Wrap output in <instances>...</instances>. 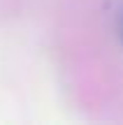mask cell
<instances>
[{"instance_id":"6da1fadb","label":"cell","mask_w":123,"mask_h":125,"mask_svg":"<svg viewBox=\"0 0 123 125\" xmlns=\"http://www.w3.org/2000/svg\"><path fill=\"white\" fill-rule=\"evenodd\" d=\"M121 42H123V26H121Z\"/></svg>"}]
</instances>
